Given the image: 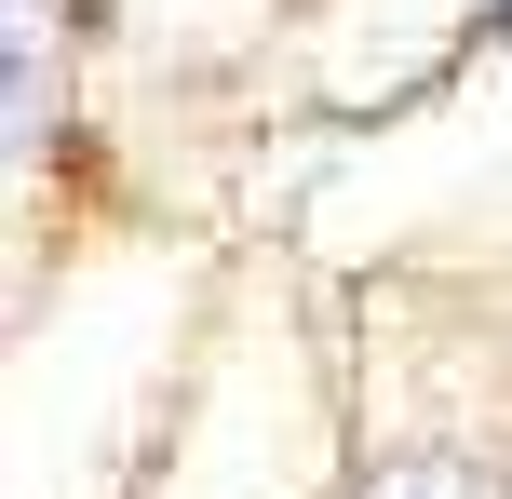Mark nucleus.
<instances>
[{"mask_svg": "<svg viewBox=\"0 0 512 499\" xmlns=\"http://www.w3.org/2000/svg\"><path fill=\"white\" fill-rule=\"evenodd\" d=\"M364 499H512L499 473H472V459H378Z\"/></svg>", "mask_w": 512, "mask_h": 499, "instance_id": "nucleus-1", "label": "nucleus"}, {"mask_svg": "<svg viewBox=\"0 0 512 499\" xmlns=\"http://www.w3.org/2000/svg\"><path fill=\"white\" fill-rule=\"evenodd\" d=\"M14 135H41V0H14Z\"/></svg>", "mask_w": 512, "mask_h": 499, "instance_id": "nucleus-2", "label": "nucleus"}]
</instances>
